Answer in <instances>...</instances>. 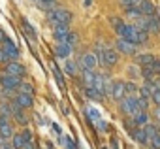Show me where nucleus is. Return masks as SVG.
<instances>
[{
  "label": "nucleus",
  "instance_id": "nucleus-1",
  "mask_svg": "<svg viewBox=\"0 0 160 149\" xmlns=\"http://www.w3.org/2000/svg\"><path fill=\"white\" fill-rule=\"evenodd\" d=\"M121 38H124L126 42L138 45V44H145L147 42V32L145 30H138L136 25H124V28L121 32Z\"/></svg>",
  "mask_w": 160,
  "mask_h": 149
},
{
  "label": "nucleus",
  "instance_id": "nucleus-2",
  "mask_svg": "<svg viewBox=\"0 0 160 149\" xmlns=\"http://www.w3.org/2000/svg\"><path fill=\"white\" fill-rule=\"evenodd\" d=\"M92 89H96L102 96H108L113 91V81L108 76H104V74H96V80H94V87Z\"/></svg>",
  "mask_w": 160,
  "mask_h": 149
},
{
  "label": "nucleus",
  "instance_id": "nucleus-3",
  "mask_svg": "<svg viewBox=\"0 0 160 149\" xmlns=\"http://www.w3.org/2000/svg\"><path fill=\"white\" fill-rule=\"evenodd\" d=\"M47 17H49V21H51L53 25H68V23L72 21V13H70L68 10H62V8L51 10V12L47 13Z\"/></svg>",
  "mask_w": 160,
  "mask_h": 149
},
{
  "label": "nucleus",
  "instance_id": "nucleus-4",
  "mask_svg": "<svg viewBox=\"0 0 160 149\" xmlns=\"http://www.w3.org/2000/svg\"><path fill=\"white\" fill-rule=\"evenodd\" d=\"M121 110H122L124 115H136V113L139 111V108H138V100H136L134 96H126V98H122V100H121Z\"/></svg>",
  "mask_w": 160,
  "mask_h": 149
},
{
  "label": "nucleus",
  "instance_id": "nucleus-5",
  "mask_svg": "<svg viewBox=\"0 0 160 149\" xmlns=\"http://www.w3.org/2000/svg\"><path fill=\"white\" fill-rule=\"evenodd\" d=\"M4 72H6V76H12V78H19V80H21V76H25L27 68H25L23 64H19V62L12 60V62H8V64H6Z\"/></svg>",
  "mask_w": 160,
  "mask_h": 149
},
{
  "label": "nucleus",
  "instance_id": "nucleus-6",
  "mask_svg": "<svg viewBox=\"0 0 160 149\" xmlns=\"http://www.w3.org/2000/svg\"><path fill=\"white\" fill-rule=\"evenodd\" d=\"M19 85H21V80L19 78H12V76H6V74L0 78V87H2V91L13 93L15 89H19Z\"/></svg>",
  "mask_w": 160,
  "mask_h": 149
},
{
  "label": "nucleus",
  "instance_id": "nucleus-7",
  "mask_svg": "<svg viewBox=\"0 0 160 149\" xmlns=\"http://www.w3.org/2000/svg\"><path fill=\"white\" fill-rule=\"evenodd\" d=\"M53 34H55V40L58 42V45L60 44H66L68 34H70L68 25H53Z\"/></svg>",
  "mask_w": 160,
  "mask_h": 149
},
{
  "label": "nucleus",
  "instance_id": "nucleus-8",
  "mask_svg": "<svg viewBox=\"0 0 160 149\" xmlns=\"http://www.w3.org/2000/svg\"><path fill=\"white\" fill-rule=\"evenodd\" d=\"M100 60H102L106 66H115L117 60H119V55H117L115 49H104V51L100 53Z\"/></svg>",
  "mask_w": 160,
  "mask_h": 149
},
{
  "label": "nucleus",
  "instance_id": "nucleus-9",
  "mask_svg": "<svg viewBox=\"0 0 160 149\" xmlns=\"http://www.w3.org/2000/svg\"><path fill=\"white\" fill-rule=\"evenodd\" d=\"M115 45H117V49H119L121 53H124V55H134V53H136V45L130 44V42H126L124 38H119V40L115 42Z\"/></svg>",
  "mask_w": 160,
  "mask_h": 149
},
{
  "label": "nucleus",
  "instance_id": "nucleus-10",
  "mask_svg": "<svg viewBox=\"0 0 160 149\" xmlns=\"http://www.w3.org/2000/svg\"><path fill=\"white\" fill-rule=\"evenodd\" d=\"M2 49L6 51V55H8V57H10L12 60H15V59L19 57V49L15 47V44H13V42H12L10 38H8V40H6V42L2 44Z\"/></svg>",
  "mask_w": 160,
  "mask_h": 149
},
{
  "label": "nucleus",
  "instance_id": "nucleus-11",
  "mask_svg": "<svg viewBox=\"0 0 160 149\" xmlns=\"http://www.w3.org/2000/svg\"><path fill=\"white\" fill-rule=\"evenodd\" d=\"M96 62H98V59H96V55H92V53H85V55L81 57V66H83V70H92V68L96 66Z\"/></svg>",
  "mask_w": 160,
  "mask_h": 149
},
{
  "label": "nucleus",
  "instance_id": "nucleus-12",
  "mask_svg": "<svg viewBox=\"0 0 160 149\" xmlns=\"http://www.w3.org/2000/svg\"><path fill=\"white\" fill-rule=\"evenodd\" d=\"M13 102H15L21 110H23V108H32V104H34V100H32V96H30V95H21V93L15 96V100H13Z\"/></svg>",
  "mask_w": 160,
  "mask_h": 149
},
{
  "label": "nucleus",
  "instance_id": "nucleus-13",
  "mask_svg": "<svg viewBox=\"0 0 160 149\" xmlns=\"http://www.w3.org/2000/svg\"><path fill=\"white\" fill-rule=\"evenodd\" d=\"M138 10H139L141 15H145V17H152V15H154V6H152L151 0H141Z\"/></svg>",
  "mask_w": 160,
  "mask_h": 149
},
{
  "label": "nucleus",
  "instance_id": "nucleus-14",
  "mask_svg": "<svg viewBox=\"0 0 160 149\" xmlns=\"http://www.w3.org/2000/svg\"><path fill=\"white\" fill-rule=\"evenodd\" d=\"M160 19L158 17H145V32H158L160 30Z\"/></svg>",
  "mask_w": 160,
  "mask_h": 149
},
{
  "label": "nucleus",
  "instance_id": "nucleus-15",
  "mask_svg": "<svg viewBox=\"0 0 160 149\" xmlns=\"http://www.w3.org/2000/svg\"><path fill=\"white\" fill-rule=\"evenodd\" d=\"M124 95H126L124 83H122V81H117V83H113V91H111V96H113V98H117V100H122V98H124Z\"/></svg>",
  "mask_w": 160,
  "mask_h": 149
},
{
  "label": "nucleus",
  "instance_id": "nucleus-16",
  "mask_svg": "<svg viewBox=\"0 0 160 149\" xmlns=\"http://www.w3.org/2000/svg\"><path fill=\"white\" fill-rule=\"evenodd\" d=\"M154 55H151V53H141V55H138V62L143 66V68H149L152 62H154Z\"/></svg>",
  "mask_w": 160,
  "mask_h": 149
},
{
  "label": "nucleus",
  "instance_id": "nucleus-17",
  "mask_svg": "<svg viewBox=\"0 0 160 149\" xmlns=\"http://www.w3.org/2000/svg\"><path fill=\"white\" fill-rule=\"evenodd\" d=\"M70 53H72V47H70L68 44H60V45H57V47H55V55H57V57H60V59L70 57Z\"/></svg>",
  "mask_w": 160,
  "mask_h": 149
},
{
  "label": "nucleus",
  "instance_id": "nucleus-18",
  "mask_svg": "<svg viewBox=\"0 0 160 149\" xmlns=\"http://www.w3.org/2000/svg\"><path fill=\"white\" fill-rule=\"evenodd\" d=\"M94 80H96V74L92 70H83V83L87 87H94Z\"/></svg>",
  "mask_w": 160,
  "mask_h": 149
},
{
  "label": "nucleus",
  "instance_id": "nucleus-19",
  "mask_svg": "<svg viewBox=\"0 0 160 149\" xmlns=\"http://www.w3.org/2000/svg\"><path fill=\"white\" fill-rule=\"evenodd\" d=\"M134 123L139 125V126H147V125H149V115H147V111H138V113L134 115Z\"/></svg>",
  "mask_w": 160,
  "mask_h": 149
},
{
  "label": "nucleus",
  "instance_id": "nucleus-20",
  "mask_svg": "<svg viewBox=\"0 0 160 149\" xmlns=\"http://www.w3.org/2000/svg\"><path fill=\"white\" fill-rule=\"evenodd\" d=\"M0 136L2 138H13V126L10 125V123H2L0 125Z\"/></svg>",
  "mask_w": 160,
  "mask_h": 149
},
{
  "label": "nucleus",
  "instance_id": "nucleus-21",
  "mask_svg": "<svg viewBox=\"0 0 160 149\" xmlns=\"http://www.w3.org/2000/svg\"><path fill=\"white\" fill-rule=\"evenodd\" d=\"M25 138H23V134H13V138H12V147L13 149H23L25 147Z\"/></svg>",
  "mask_w": 160,
  "mask_h": 149
},
{
  "label": "nucleus",
  "instance_id": "nucleus-22",
  "mask_svg": "<svg viewBox=\"0 0 160 149\" xmlns=\"http://www.w3.org/2000/svg\"><path fill=\"white\" fill-rule=\"evenodd\" d=\"M132 136H134V138H136L139 143H143V145L149 141V138H147V134H145V130H143V128H138V130H134V132H132Z\"/></svg>",
  "mask_w": 160,
  "mask_h": 149
},
{
  "label": "nucleus",
  "instance_id": "nucleus-23",
  "mask_svg": "<svg viewBox=\"0 0 160 149\" xmlns=\"http://www.w3.org/2000/svg\"><path fill=\"white\" fill-rule=\"evenodd\" d=\"M119 2H121V6L124 8V10H132V8H139V2H141V0H119Z\"/></svg>",
  "mask_w": 160,
  "mask_h": 149
},
{
  "label": "nucleus",
  "instance_id": "nucleus-24",
  "mask_svg": "<svg viewBox=\"0 0 160 149\" xmlns=\"http://www.w3.org/2000/svg\"><path fill=\"white\" fill-rule=\"evenodd\" d=\"M64 72L68 74V76H75V74H77V66H75V62H73V60H66V64H64Z\"/></svg>",
  "mask_w": 160,
  "mask_h": 149
},
{
  "label": "nucleus",
  "instance_id": "nucleus-25",
  "mask_svg": "<svg viewBox=\"0 0 160 149\" xmlns=\"http://www.w3.org/2000/svg\"><path fill=\"white\" fill-rule=\"evenodd\" d=\"M109 23L113 25V28H115V30H117L119 34L122 32V28H124V23H122V21L119 19V17H109Z\"/></svg>",
  "mask_w": 160,
  "mask_h": 149
},
{
  "label": "nucleus",
  "instance_id": "nucleus-26",
  "mask_svg": "<svg viewBox=\"0 0 160 149\" xmlns=\"http://www.w3.org/2000/svg\"><path fill=\"white\" fill-rule=\"evenodd\" d=\"M143 130H145V134H147L149 140H152L154 136H158V128L154 125H147V126H143Z\"/></svg>",
  "mask_w": 160,
  "mask_h": 149
},
{
  "label": "nucleus",
  "instance_id": "nucleus-27",
  "mask_svg": "<svg viewBox=\"0 0 160 149\" xmlns=\"http://www.w3.org/2000/svg\"><path fill=\"white\" fill-rule=\"evenodd\" d=\"M51 70H53V76H55V80H57L58 87H60V89H64V81H62V76H60V70H58L55 64H51Z\"/></svg>",
  "mask_w": 160,
  "mask_h": 149
},
{
  "label": "nucleus",
  "instance_id": "nucleus-28",
  "mask_svg": "<svg viewBox=\"0 0 160 149\" xmlns=\"http://www.w3.org/2000/svg\"><path fill=\"white\" fill-rule=\"evenodd\" d=\"M124 89H126V95H130V96L138 98V93H139V89H138L134 83H124Z\"/></svg>",
  "mask_w": 160,
  "mask_h": 149
},
{
  "label": "nucleus",
  "instance_id": "nucleus-29",
  "mask_svg": "<svg viewBox=\"0 0 160 149\" xmlns=\"http://www.w3.org/2000/svg\"><path fill=\"white\" fill-rule=\"evenodd\" d=\"M85 95H87L89 98H94V100H100V98H104V96H102V95H100L96 89H92V87H87V89H85Z\"/></svg>",
  "mask_w": 160,
  "mask_h": 149
},
{
  "label": "nucleus",
  "instance_id": "nucleus-30",
  "mask_svg": "<svg viewBox=\"0 0 160 149\" xmlns=\"http://www.w3.org/2000/svg\"><path fill=\"white\" fill-rule=\"evenodd\" d=\"M13 117H15V121H17L19 125H27V123H28V117H27L21 110H19V111H15V113H13Z\"/></svg>",
  "mask_w": 160,
  "mask_h": 149
},
{
  "label": "nucleus",
  "instance_id": "nucleus-31",
  "mask_svg": "<svg viewBox=\"0 0 160 149\" xmlns=\"http://www.w3.org/2000/svg\"><path fill=\"white\" fill-rule=\"evenodd\" d=\"M19 93H21V95H30V96H32V85H30V83H21V85H19Z\"/></svg>",
  "mask_w": 160,
  "mask_h": 149
},
{
  "label": "nucleus",
  "instance_id": "nucleus-32",
  "mask_svg": "<svg viewBox=\"0 0 160 149\" xmlns=\"http://www.w3.org/2000/svg\"><path fill=\"white\" fill-rule=\"evenodd\" d=\"M151 96H152V100L156 102V106H160V87H154V91L151 93Z\"/></svg>",
  "mask_w": 160,
  "mask_h": 149
},
{
  "label": "nucleus",
  "instance_id": "nucleus-33",
  "mask_svg": "<svg viewBox=\"0 0 160 149\" xmlns=\"http://www.w3.org/2000/svg\"><path fill=\"white\" fill-rule=\"evenodd\" d=\"M0 62H2V64H8V62H12V59L6 55V51H4L2 47H0Z\"/></svg>",
  "mask_w": 160,
  "mask_h": 149
},
{
  "label": "nucleus",
  "instance_id": "nucleus-34",
  "mask_svg": "<svg viewBox=\"0 0 160 149\" xmlns=\"http://www.w3.org/2000/svg\"><path fill=\"white\" fill-rule=\"evenodd\" d=\"M23 30H25V32H27V34H28V36H32V38H34V36H36V32H34V30H32V27H30V25H28V23H27V21H23Z\"/></svg>",
  "mask_w": 160,
  "mask_h": 149
},
{
  "label": "nucleus",
  "instance_id": "nucleus-35",
  "mask_svg": "<svg viewBox=\"0 0 160 149\" xmlns=\"http://www.w3.org/2000/svg\"><path fill=\"white\" fill-rule=\"evenodd\" d=\"M87 111H89V115H91V119H94V121H98V119H100V113H98L96 110H92V108H89Z\"/></svg>",
  "mask_w": 160,
  "mask_h": 149
},
{
  "label": "nucleus",
  "instance_id": "nucleus-36",
  "mask_svg": "<svg viewBox=\"0 0 160 149\" xmlns=\"http://www.w3.org/2000/svg\"><path fill=\"white\" fill-rule=\"evenodd\" d=\"M151 143H152V149H160V136H154L151 140Z\"/></svg>",
  "mask_w": 160,
  "mask_h": 149
},
{
  "label": "nucleus",
  "instance_id": "nucleus-37",
  "mask_svg": "<svg viewBox=\"0 0 160 149\" xmlns=\"http://www.w3.org/2000/svg\"><path fill=\"white\" fill-rule=\"evenodd\" d=\"M62 141H64V145H66V149H75V143H73L72 140H68V138H64Z\"/></svg>",
  "mask_w": 160,
  "mask_h": 149
},
{
  "label": "nucleus",
  "instance_id": "nucleus-38",
  "mask_svg": "<svg viewBox=\"0 0 160 149\" xmlns=\"http://www.w3.org/2000/svg\"><path fill=\"white\" fill-rule=\"evenodd\" d=\"M8 145H10V140L0 136V149H4V147H8Z\"/></svg>",
  "mask_w": 160,
  "mask_h": 149
},
{
  "label": "nucleus",
  "instance_id": "nucleus-39",
  "mask_svg": "<svg viewBox=\"0 0 160 149\" xmlns=\"http://www.w3.org/2000/svg\"><path fill=\"white\" fill-rule=\"evenodd\" d=\"M96 125H98V128H102V130H108V123H104L102 119H98V121H96Z\"/></svg>",
  "mask_w": 160,
  "mask_h": 149
},
{
  "label": "nucleus",
  "instance_id": "nucleus-40",
  "mask_svg": "<svg viewBox=\"0 0 160 149\" xmlns=\"http://www.w3.org/2000/svg\"><path fill=\"white\" fill-rule=\"evenodd\" d=\"M21 134H23V138H25V141L28 143V141H30V138H32V136H30V130H23Z\"/></svg>",
  "mask_w": 160,
  "mask_h": 149
},
{
  "label": "nucleus",
  "instance_id": "nucleus-41",
  "mask_svg": "<svg viewBox=\"0 0 160 149\" xmlns=\"http://www.w3.org/2000/svg\"><path fill=\"white\" fill-rule=\"evenodd\" d=\"M6 40H8V36H6V32H4V30H0V42H2V44H4Z\"/></svg>",
  "mask_w": 160,
  "mask_h": 149
},
{
  "label": "nucleus",
  "instance_id": "nucleus-42",
  "mask_svg": "<svg viewBox=\"0 0 160 149\" xmlns=\"http://www.w3.org/2000/svg\"><path fill=\"white\" fill-rule=\"evenodd\" d=\"M154 117L160 121V106H156V108H154Z\"/></svg>",
  "mask_w": 160,
  "mask_h": 149
},
{
  "label": "nucleus",
  "instance_id": "nucleus-43",
  "mask_svg": "<svg viewBox=\"0 0 160 149\" xmlns=\"http://www.w3.org/2000/svg\"><path fill=\"white\" fill-rule=\"evenodd\" d=\"M32 147H34V145H32V141H28V143H25V147H23V149H32Z\"/></svg>",
  "mask_w": 160,
  "mask_h": 149
},
{
  "label": "nucleus",
  "instance_id": "nucleus-44",
  "mask_svg": "<svg viewBox=\"0 0 160 149\" xmlns=\"http://www.w3.org/2000/svg\"><path fill=\"white\" fill-rule=\"evenodd\" d=\"M111 149H117V140H113V141H111Z\"/></svg>",
  "mask_w": 160,
  "mask_h": 149
},
{
  "label": "nucleus",
  "instance_id": "nucleus-45",
  "mask_svg": "<svg viewBox=\"0 0 160 149\" xmlns=\"http://www.w3.org/2000/svg\"><path fill=\"white\" fill-rule=\"evenodd\" d=\"M2 123H8V119H4L2 115H0V125H2Z\"/></svg>",
  "mask_w": 160,
  "mask_h": 149
},
{
  "label": "nucleus",
  "instance_id": "nucleus-46",
  "mask_svg": "<svg viewBox=\"0 0 160 149\" xmlns=\"http://www.w3.org/2000/svg\"><path fill=\"white\" fill-rule=\"evenodd\" d=\"M83 2H85V6H89V4H91V0H83Z\"/></svg>",
  "mask_w": 160,
  "mask_h": 149
},
{
  "label": "nucleus",
  "instance_id": "nucleus-47",
  "mask_svg": "<svg viewBox=\"0 0 160 149\" xmlns=\"http://www.w3.org/2000/svg\"><path fill=\"white\" fill-rule=\"evenodd\" d=\"M4 149H13V147H12V145H8V147H4Z\"/></svg>",
  "mask_w": 160,
  "mask_h": 149
},
{
  "label": "nucleus",
  "instance_id": "nucleus-48",
  "mask_svg": "<svg viewBox=\"0 0 160 149\" xmlns=\"http://www.w3.org/2000/svg\"><path fill=\"white\" fill-rule=\"evenodd\" d=\"M42 2H53V0H42Z\"/></svg>",
  "mask_w": 160,
  "mask_h": 149
}]
</instances>
